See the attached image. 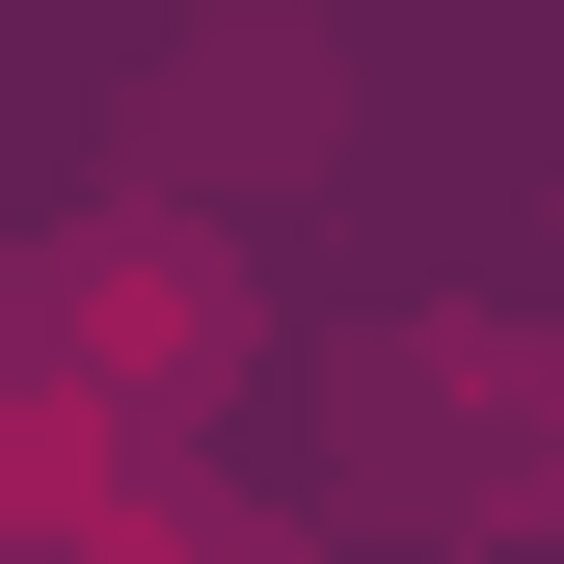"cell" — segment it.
I'll return each instance as SVG.
<instances>
[{"instance_id": "cell-1", "label": "cell", "mask_w": 564, "mask_h": 564, "mask_svg": "<svg viewBox=\"0 0 564 564\" xmlns=\"http://www.w3.org/2000/svg\"><path fill=\"white\" fill-rule=\"evenodd\" d=\"M28 323L82 349V377H162V403H216V377H242V269L188 242V216H134V242H54V269H28Z\"/></svg>"}]
</instances>
